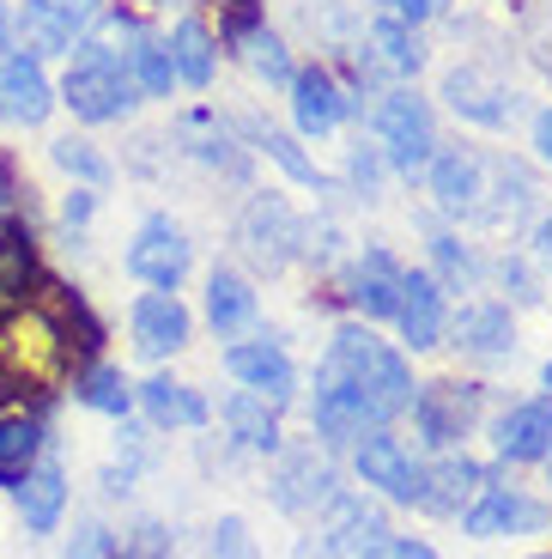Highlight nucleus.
<instances>
[{
	"instance_id": "nucleus-40",
	"label": "nucleus",
	"mask_w": 552,
	"mask_h": 559,
	"mask_svg": "<svg viewBox=\"0 0 552 559\" xmlns=\"http://www.w3.org/2000/svg\"><path fill=\"white\" fill-rule=\"evenodd\" d=\"M170 547H177V535L158 518H140L134 530L122 535V559H170Z\"/></svg>"
},
{
	"instance_id": "nucleus-29",
	"label": "nucleus",
	"mask_w": 552,
	"mask_h": 559,
	"mask_svg": "<svg viewBox=\"0 0 552 559\" xmlns=\"http://www.w3.org/2000/svg\"><path fill=\"white\" fill-rule=\"evenodd\" d=\"M231 128L249 140V146H255V153H267V158H274V165L286 170L291 182H304V189H322V182H328V177L316 170V158H304V153H298V140H291L286 128L262 122V116H237Z\"/></svg>"
},
{
	"instance_id": "nucleus-4",
	"label": "nucleus",
	"mask_w": 552,
	"mask_h": 559,
	"mask_svg": "<svg viewBox=\"0 0 552 559\" xmlns=\"http://www.w3.org/2000/svg\"><path fill=\"white\" fill-rule=\"evenodd\" d=\"M237 243H243L249 267L255 274H286L298 255H304V219L286 195H249L243 213H237Z\"/></svg>"
},
{
	"instance_id": "nucleus-24",
	"label": "nucleus",
	"mask_w": 552,
	"mask_h": 559,
	"mask_svg": "<svg viewBox=\"0 0 552 559\" xmlns=\"http://www.w3.org/2000/svg\"><path fill=\"white\" fill-rule=\"evenodd\" d=\"M395 322H400V341L413 353L437 347L443 341V322H449V310H443V286L431 274H400V305H395Z\"/></svg>"
},
{
	"instance_id": "nucleus-45",
	"label": "nucleus",
	"mask_w": 552,
	"mask_h": 559,
	"mask_svg": "<svg viewBox=\"0 0 552 559\" xmlns=\"http://www.w3.org/2000/svg\"><path fill=\"white\" fill-rule=\"evenodd\" d=\"M359 559H437V554H431L425 542H413V535H383V542H371Z\"/></svg>"
},
{
	"instance_id": "nucleus-53",
	"label": "nucleus",
	"mask_w": 552,
	"mask_h": 559,
	"mask_svg": "<svg viewBox=\"0 0 552 559\" xmlns=\"http://www.w3.org/2000/svg\"><path fill=\"white\" fill-rule=\"evenodd\" d=\"M13 49V19H7V0H0V56Z\"/></svg>"
},
{
	"instance_id": "nucleus-2",
	"label": "nucleus",
	"mask_w": 552,
	"mask_h": 559,
	"mask_svg": "<svg viewBox=\"0 0 552 559\" xmlns=\"http://www.w3.org/2000/svg\"><path fill=\"white\" fill-rule=\"evenodd\" d=\"M322 359H328L346 383H359V390L371 395V407L383 414V426H388L395 414H407V407H413V390H419V383H413V371H407V359H400L388 341H376L364 322H340Z\"/></svg>"
},
{
	"instance_id": "nucleus-34",
	"label": "nucleus",
	"mask_w": 552,
	"mask_h": 559,
	"mask_svg": "<svg viewBox=\"0 0 552 559\" xmlns=\"http://www.w3.org/2000/svg\"><path fill=\"white\" fill-rule=\"evenodd\" d=\"M364 43H371V61L383 73H419L425 68V43H419V25H400V19H376L371 31H364Z\"/></svg>"
},
{
	"instance_id": "nucleus-21",
	"label": "nucleus",
	"mask_w": 552,
	"mask_h": 559,
	"mask_svg": "<svg viewBox=\"0 0 552 559\" xmlns=\"http://www.w3.org/2000/svg\"><path fill=\"white\" fill-rule=\"evenodd\" d=\"M291 122H298V134L322 140L334 134V128L346 122V110H352V98L340 92V80H334L328 68H304V73H291Z\"/></svg>"
},
{
	"instance_id": "nucleus-3",
	"label": "nucleus",
	"mask_w": 552,
	"mask_h": 559,
	"mask_svg": "<svg viewBox=\"0 0 552 559\" xmlns=\"http://www.w3.org/2000/svg\"><path fill=\"white\" fill-rule=\"evenodd\" d=\"M134 73H128V61L116 56L110 43H92L85 37L80 49L68 56V73H61V92L56 104H68L80 122L104 128V122H122L128 110H134Z\"/></svg>"
},
{
	"instance_id": "nucleus-20",
	"label": "nucleus",
	"mask_w": 552,
	"mask_h": 559,
	"mask_svg": "<svg viewBox=\"0 0 552 559\" xmlns=\"http://www.w3.org/2000/svg\"><path fill=\"white\" fill-rule=\"evenodd\" d=\"M43 280V262H37V238H31L25 219H0V322L19 317V310L31 305V293H37Z\"/></svg>"
},
{
	"instance_id": "nucleus-27",
	"label": "nucleus",
	"mask_w": 552,
	"mask_h": 559,
	"mask_svg": "<svg viewBox=\"0 0 552 559\" xmlns=\"http://www.w3.org/2000/svg\"><path fill=\"white\" fill-rule=\"evenodd\" d=\"M134 402L146 407V419L165 426V432H194V426H207V419H213V407L201 402L189 383H177V378H146L134 390Z\"/></svg>"
},
{
	"instance_id": "nucleus-14",
	"label": "nucleus",
	"mask_w": 552,
	"mask_h": 559,
	"mask_svg": "<svg viewBox=\"0 0 552 559\" xmlns=\"http://www.w3.org/2000/svg\"><path fill=\"white\" fill-rule=\"evenodd\" d=\"M461 530H468L473 542L535 535V530H547V504L528 499V492H516V487H480V492H473V504L461 511Z\"/></svg>"
},
{
	"instance_id": "nucleus-49",
	"label": "nucleus",
	"mask_w": 552,
	"mask_h": 559,
	"mask_svg": "<svg viewBox=\"0 0 552 559\" xmlns=\"http://www.w3.org/2000/svg\"><path fill=\"white\" fill-rule=\"evenodd\" d=\"M528 49H535V61L552 73V7L535 19V25H528Z\"/></svg>"
},
{
	"instance_id": "nucleus-17",
	"label": "nucleus",
	"mask_w": 552,
	"mask_h": 559,
	"mask_svg": "<svg viewBox=\"0 0 552 559\" xmlns=\"http://www.w3.org/2000/svg\"><path fill=\"white\" fill-rule=\"evenodd\" d=\"M128 329H134V347L146 353V359H170V353L189 347L194 317L177 293H140L134 310H128Z\"/></svg>"
},
{
	"instance_id": "nucleus-9",
	"label": "nucleus",
	"mask_w": 552,
	"mask_h": 559,
	"mask_svg": "<svg viewBox=\"0 0 552 559\" xmlns=\"http://www.w3.org/2000/svg\"><path fill=\"white\" fill-rule=\"evenodd\" d=\"M480 407H485L480 383H456V378L419 383L413 390V426L425 432L431 450H449V444H461V438L480 426Z\"/></svg>"
},
{
	"instance_id": "nucleus-19",
	"label": "nucleus",
	"mask_w": 552,
	"mask_h": 559,
	"mask_svg": "<svg viewBox=\"0 0 552 559\" xmlns=\"http://www.w3.org/2000/svg\"><path fill=\"white\" fill-rule=\"evenodd\" d=\"M177 140H182V153H189L194 165L219 170V177H231V182H249V153L237 146V128L225 122V116L189 110V116L177 122Z\"/></svg>"
},
{
	"instance_id": "nucleus-16",
	"label": "nucleus",
	"mask_w": 552,
	"mask_h": 559,
	"mask_svg": "<svg viewBox=\"0 0 552 559\" xmlns=\"http://www.w3.org/2000/svg\"><path fill=\"white\" fill-rule=\"evenodd\" d=\"M37 317L56 329V341L68 353H80V359H97V347H104V322H97V310L85 305V293H73V286H61V280H37Z\"/></svg>"
},
{
	"instance_id": "nucleus-15",
	"label": "nucleus",
	"mask_w": 552,
	"mask_h": 559,
	"mask_svg": "<svg viewBox=\"0 0 552 559\" xmlns=\"http://www.w3.org/2000/svg\"><path fill=\"white\" fill-rule=\"evenodd\" d=\"M49 110H56V85H49L43 61L25 56V49H19V56H0V122L43 128Z\"/></svg>"
},
{
	"instance_id": "nucleus-1",
	"label": "nucleus",
	"mask_w": 552,
	"mask_h": 559,
	"mask_svg": "<svg viewBox=\"0 0 552 559\" xmlns=\"http://www.w3.org/2000/svg\"><path fill=\"white\" fill-rule=\"evenodd\" d=\"M425 170H431L437 207L456 213V219L511 225L535 201V182H528V170L516 158H492V153H473V146H443Z\"/></svg>"
},
{
	"instance_id": "nucleus-42",
	"label": "nucleus",
	"mask_w": 552,
	"mask_h": 559,
	"mask_svg": "<svg viewBox=\"0 0 552 559\" xmlns=\"http://www.w3.org/2000/svg\"><path fill=\"white\" fill-rule=\"evenodd\" d=\"M207 554L213 559H255V542H249V523L243 518H219L207 535Z\"/></svg>"
},
{
	"instance_id": "nucleus-43",
	"label": "nucleus",
	"mask_w": 552,
	"mask_h": 559,
	"mask_svg": "<svg viewBox=\"0 0 552 559\" xmlns=\"http://www.w3.org/2000/svg\"><path fill=\"white\" fill-rule=\"evenodd\" d=\"M346 182L359 189L364 201H376V189H383V153H371V146H352V158H346Z\"/></svg>"
},
{
	"instance_id": "nucleus-13",
	"label": "nucleus",
	"mask_w": 552,
	"mask_h": 559,
	"mask_svg": "<svg viewBox=\"0 0 552 559\" xmlns=\"http://www.w3.org/2000/svg\"><path fill=\"white\" fill-rule=\"evenodd\" d=\"M443 104L473 128H511L516 110H523V98L485 68H449L443 73Z\"/></svg>"
},
{
	"instance_id": "nucleus-7",
	"label": "nucleus",
	"mask_w": 552,
	"mask_h": 559,
	"mask_svg": "<svg viewBox=\"0 0 552 559\" xmlns=\"http://www.w3.org/2000/svg\"><path fill=\"white\" fill-rule=\"evenodd\" d=\"M92 25H104V0H25V13H19V43H25V56H73Z\"/></svg>"
},
{
	"instance_id": "nucleus-41",
	"label": "nucleus",
	"mask_w": 552,
	"mask_h": 559,
	"mask_svg": "<svg viewBox=\"0 0 552 559\" xmlns=\"http://www.w3.org/2000/svg\"><path fill=\"white\" fill-rule=\"evenodd\" d=\"M68 559H122V542H116L104 523H73L68 535Z\"/></svg>"
},
{
	"instance_id": "nucleus-36",
	"label": "nucleus",
	"mask_w": 552,
	"mask_h": 559,
	"mask_svg": "<svg viewBox=\"0 0 552 559\" xmlns=\"http://www.w3.org/2000/svg\"><path fill=\"white\" fill-rule=\"evenodd\" d=\"M431 262H437V274H431V280H437L443 293H473V286H480V274H485L480 255H473L461 238H449V231H437V238H431Z\"/></svg>"
},
{
	"instance_id": "nucleus-12",
	"label": "nucleus",
	"mask_w": 552,
	"mask_h": 559,
	"mask_svg": "<svg viewBox=\"0 0 552 559\" xmlns=\"http://www.w3.org/2000/svg\"><path fill=\"white\" fill-rule=\"evenodd\" d=\"M352 468H359V480L376 487L388 504H419V492H425V468H419V462L400 450V438H388V432H364L359 444H352Z\"/></svg>"
},
{
	"instance_id": "nucleus-25",
	"label": "nucleus",
	"mask_w": 552,
	"mask_h": 559,
	"mask_svg": "<svg viewBox=\"0 0 552 559\" xmlns=\"http://www.w3.org/2000/svg\"><path fill=\"white\" fill-rule=\"evenodd\" d=\"M13 499H19V523L31 535H49L61 523V511H68V468L56 456H37V468L13 487Z\"/></svg>"
},
{
	"instance_id": "nucleus-39",
	"label": "nucleus",
	"mask_w": 552,
	"mask_h": 559,
	"mask_svg": "<svg viewBox=\"0 0 552 559\" xmlns=\"http://www.w3.org/2000/svg\"><path fill=\"white\" fill-rule=\"evenodd\" d=\"M243 61L255 68V80H267V85H291V73H298V68H291V56H286V43H279L267 25H255L243 37Z\"/></svg>"
},
{
	"instance_id": "nucleus-11",
	"label": "nucleus",
	"mask_w": 552,
	"mask_h": 559,
	"mask_svg": "<svg viewBox=\"0 0 552 559\" xmlns=\"http://www.w3.org/2000/svg\"><path fill=\"white\" fill-rule=\"evenodd\" d=\"M383 511L371 499H334L322 511V523L310 530V542H298V559H359L371 542H383Z\"/></svg>"
},
{
	"instance_id": "nucleus-38",
	"label": "nucleus",
	"mask_w": 552,
	"mask_h": 559,
	"mask_svg": "<svg viewBox=\"0 0 552 559\" xmlns=\"http://www.w3.org/2000/svg\"><path fill=\"white\" fill-rule=\"evenodd\" d=\"M49 158H56L61 170H68L73 182H85V189H104V182L116 177V165L104 153H97L92 140H80V134H61V140H49Z\"/></svg>"
},
{
	"instance_id": "nucleus-54",
	"label": "nucleus",
	"mask_w": 552,
	"mask_h": 559,
	"mask_svg": "<svg viewBox=\"0 0 552 559\" xmlns=\"http://www.w3.org/2000/svg\"><path fill=\"white\" fill-rule=\"evenodd\" d=\"M540 383H547V390H552V359H547V371H540Z\"/></svg>"
},
{
	"instance_id": "nucleus-10",
	"label": "nucleus",
	"mask_w": 552,
	"mask_h": 559,
	"mask_svg": "<svg viewBox=\"0 0 552 559\" xmlns=\"http://www.w3.org/2000/svg\"><path fill=\"white\" fill-rule=\"evenodd\" d=\"M267 499L279 511H291V518H316V511H328L340 499V475H334V462L316 444H298L279 456L274 480H267Z\"/></svg>"
},
{
	"instance_id": "nucleus-37",
	"label": "nucleus",
	"mask_w": 552,
	"mask_h": 559,
	"mask_svg": "<svg viewBox=\"0 0 552 559\" xmlns=\"http://www.w3.org/2000/svg\"><path fill=\"white\" fill-rule=\"evenodd\" d=\"M128 73H134V85L146 92V98H170V85H177V68H170V49L165 37H134V49H128Z\"/></svg>"
},
{
	"instance_id": "nucleus-47",
	"label": "nucleus",
	"mask_w": 552,
	"mask_h": 559,
	"mask_svg": "<svg viewBox=\"0 0 552 559\" xmlns=\"http://www.w3.org/2000/svg\"><path fill=\"white\" fill-rule=\"evenodd\" d=\"M388 19H400V25H431V19L443 13V0H383Z\"/></svg>"
},
{
	"instance_id": "nucleus-32",
	"label": "nucleus",
	"mask_w": 552,
	"mask_h": 559,
	"mask_svg": "<svg viewBox=\"0 0 552 559\" xmlns=\"http://www.w3.org/2000/svg\"><path fill=\"white\" fill-rule=\"evenodd\" d=\"M207 322L219 335H243L249 322H255V286L231 267H213L207 274Z\"/></svg>"
},
{
	"instance_id": "nucleus-55",
	"label": "nucleus",
	"mask_w": 552,
	"mask_h": 559,
	"mask_svg": "<svg viewBox=\"0 0 552 559\" xmlns=\"http://www.w3.org/2000/svg\"><path fill=\"white\" fill-rule=\"evenodd\" d=\"M535 559H552V554H535Z\"/></svg>"
},
{
	"instance_id": "nucleus-35",
	"label": "nucleus",
	"mask_w": 552,
	"mask_h": 559,
	"mask_svg": "<svg viewBox=\"0 0 552 559\" xmlns=\"http://www.w3.org/2000/svg\"><path fill=\"white\" fill-rule=\"evenodd\" d=\"M73 402L80 407H92V414H110V419H128V407H134V383L122 378V365H104V359H92L73 378Z\"/></svg>"
},
{
	"instance_id": "nucleus-50",
	"label": "nucleus",
	"mask_w": 552,
	"mask_h": 559,
	"mask_svg": "<svg viewBox=\"0 0 552 559\" xmlns=\"http://www.w3.org/2000/svg\"><path fill=\"white\" fill-rule=\"evenodd\" d=\"M535 153L552 165V110H540V116H535Z\"/></svg>"
},
{
	"instance_id": "nucleus-30",
	"label": "nucleus",
	"mask_w": 552,
	"mask_h": 559,
	"mask_svg": "<svg viewBox=\"0 0 552 559\" xmlns=\"http://www.w3.org/2000/svg\"><path fill=\"white\" fill-rule=\"evenodd\" d=\"M165 49H170V68H177V80L194 85V92H207V85H213V68H219V43H213V31L201 25V19H182V25L165 37Z\"/></svg>"
},
{
	"instance_id": "nucleus-46",
	"label": "nucleus",
	"mask_w": 552,
	"mask_h": 559,
	"mask_svg": "<svg viewBox=\"0 0 552 559\" xmlns=\"http://www.w3.org/2000/svg\"><path fill=\"white\" fill-rule=\"evenodd\" d=\"M255 25H262V0H225V37L243 43Z\"/></svg>"
},
{
	"instance_id": "nucleus-26",
	"label": "nucleus",
	"mask_w": 552,
	"mask_h": 559,
	"mask_svg": "<svg viewBox=\"0 0 552 559\" xmlns=\"http://www.w3.org/2000/svg\"><path fill=\"white\" fill-rule=\"evenodd\" d=\"M400 274H407V267H400L388 250H364L359 262H352V274H346V298H352V310H359V317H395Z\"/></svg>"
},
{
	"instance_id": "nucleus-6",
	"label": "nucleus",
	"mask_w": 552,
	"mask_h": 559,
	"mask_svg": "<svg viewBox=\"0 0 552 559\" xmlns=\"http://www.w3.org/2000/svg\"><path fill=\"white\" fill-rule=\"evenodd\" d=\"M194 267V243L170 213H153V219H140L134 243H128V274L146 286V293H177L182 280Z\"/></svg>"
},
{
	"instance_id": "nucleus-31",
	"label": "nucleus",
	"mask_w": 552,
	"mask_h": 559,
	"mask_svg": "<svg viewBox=\"0 0 552 559\" xmlns=\"http://www.w3.org/2000/svg\"><path fill=\"white\" fill-rule=\"evenodd\" d=\"M219 419H225V432L237 438L243 450H279V407L274 402H262L255 390H237L231 402L219 407Z\"/></svg>"
},
{
	"instance_id": "nucleus-52",
	"label": "nucleus",
	"mask_w": 552,
	"mask_h": 559,
	"mask_svg": "<svg viewBox=\"0 0 552 559\" xmlns=\"http://www.w3.org/2000/svg\"><path fill=\"white\" fill-rule=\"evenodd\" d=\"M13 195H19V182H13V158L0 153V207H7Z\"/></svg>"
},
{
	"instance_id": "nucleus-28",
	"label": "nucleus",
	"mask_w": 552,
	"mask_h": 559,
	"mask_svg": "<svg viewBox=\"0 0 552 559\" xmlns=\"http://www.w3.org/2000/svg\"><path fill=\"white\" fill-rule=\"evenodd\" d=\"M480 487H485V468H480V462L449 456V462H437V468H425V492H419V511H431V518H461Z\"/></svg>"
},
{
	"instance_id": "nucleus-8",
	"label": "nucleus",
	"mask_w": 552,
	"mask_h": 559,
	"mask_svg": "<svg viewBox=\"0 0 552 559\" xmlns=\"http://www.w3.org/2000/svg\"><path fill=\"white\" fill-rule=\"evenodd\" d=\"M310 419H316L322 444H359L364 432H383V414L371 407V395L359 383H346L328 359L316 365V402H310Z\"/></svg>"
},
{
	"instance_id": "nucleus-5",
	"label": "nucleus",
	"mask_w": 552,
	"mask_h": 559,
	"mask_svg": "<svg viewBox=\"0 0 552 559\" xmlns=\"http://www.w3.org/2000/svg\"><path fill=\"white\" fill-rule=\"evenodd\" d=\"M376 134H383V158L400 177H419L437 158V122H431V104L419 92H388L376 104Z\"/></svg>"
},
{
	"instance_id": "nucleus-48",
	"label": "nucleus",
	"mask_w": 552,
	"mask_h": 559,
	"mask_svg": "<svg viewBox=\"0 0 552 559\" xmlns=\"http://www.w3.org/2000/svg\"><path fill=\"white\" fill-rule=\"evenodd\" d=\"M92 213H97V189H73V195L61 201V219H68L73 231H85V225H92Z\"/></svg>"
},
{
	"instance_id": "nucleus-51",
	"label": "nucleus",
	"mask_w": 552,
	"mask_h": 559,
	"mask_svg": "<svg viewBox=\"0 0 552 559\" xmlns=\"http://www.w3.org/2000/svg\"><path fill=\"white\" fill-rule=\"evenodd\" d=\"M535 255H540V262L552 267V213H547V219L535 225Z\"/></svg>"
},
{
	"instance_id": "nucleus-44",
	"label": "nucleus",
	"mask_w": 552,
	"mask_h": 559,
	"mask_svg": "<svg viewBox=\"0 0 552 559\" xmlns=\"http://www.w3.org/2000/svg\"><path fill=\"white\" fill-rule=\"evenodd\" d=\"M497 280L511 286L516 305H540V280H535V267H528L523 255H504V262H497Z\"/></svg>"
},
{
	"instance_id": "nucleus-23",
	"label": "nucleus",
	"mask_w": 552,
	"mask_h": 559,
	"mask_svg": "<svg viewBox=\"0 0 552 559\" xmlns=\"http://www.w3.org/2000/svg\"><path fill=\"white\" fill-rule=\"evenodd\" d=\"M492 450L504 462H547L552 456V402H516L497 414Z\"/></svg>"
},
{
	"instance_id": "nucleus-33",
	"label": "nucleus",
	"mask_w": 552,
	"mask_h": 559,
	"mask_svg": "<svg viewBox=\"0 0 552 559\" xmlns=\"http://www.w3.org/2000/svg\"><path fill=\"white\" fill-rule=\"evenodd\" d=\"M43 456V426L31 414H0V487L13 492Z\"/></svg>"
},
{
	"instance_id": "nucleus-22",
	"label": "nucleus",
	"mask_w": 552,
	"mask_h": 559,
	"mask_svg": "<svg viewBox=\"0 0 552 559\" xmlns=\"http://www.w3.org/2000/svg\"><path fill=\"white\" fill-rule=\"evenodd\" d=\"M443 335L456 341L473 359H504L516 353V317L511 305H492V298H473V305L456 310V322H443Z\"/></svg>"
},
{
	"instance_id": "nucleus-18",
	"label": "nucleus",
	"mask_w": 552,
	"mask_h": 559,
	"mask_svg": "<svg viewBox=\"0 0 552 559\" xmlns=\"http://www.w3.org/2000/svg\"><path fill=\"white\" fill-rule=\"evenodd\" d=\"M225 371L274 407H286L291 390H298V365L286 359L279 341H237V347H225Z\"/></svg>"
}]
</instances>
